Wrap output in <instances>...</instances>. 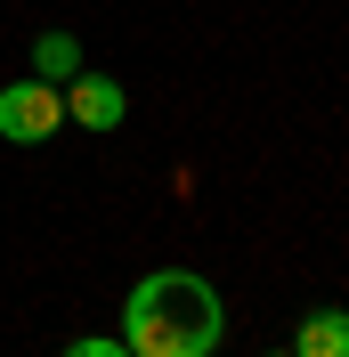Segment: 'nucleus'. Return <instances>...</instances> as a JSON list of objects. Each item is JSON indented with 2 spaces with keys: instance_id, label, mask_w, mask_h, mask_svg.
I'll use <instances>...</instances> for the list:
<instances>
[{
  "instance_id": "6",
  "label": "nucleus",
  "mask_w": 349,
  "mask_h": 357,
  "mask_svg": "<svg viewBox=\"0 0 349 357\" xmlns=\"http://www.w3.org/2000/svg\"><path fill=\"white\" fill-rule=\"evenodd\" d=\"M66 357H131V341H66Z\"/></svg>"
},
{
  "instance_id": "3",
  "label": "nucleus",
  "mask_w": 349,
  "mask_h": 357,
  "mask_svg": "<svg viewBox=\"0 0 349 357\" xmlns=\"http://www.w3.org/2000/svg\"><path fill=\"white\" fill-rule=\"evenodd\" d=\"M66 114L82 122V130H122L131 98H122V82H106V73H73L66 82Z\"/></svg>"
},
{
  "instance_id": "2",
  "label": "nucleus",
  "mask_w": 349,
  "mask_h": 357,
  "mask_svg": "<svg viewBox=\"0 0 349 357\" xmlns=\"http://www.w3.org/2000/svg\"><path fill=\"white\" fill-rule=\"evenodd\" d=\"M66 130V89L57 82H8L0 89V138H17V146H41V138Z\"/></svg>"
},
{
  "instance_id": "1",
  "label": "nucleus",
  "mask_w": 349,
  "mask_h": 357,
  "mask_svg": "<svg viewBox=\"0 0 349 357\" xmlns=\"http://www.w3.org/2000/svg\"><path fill=\"white\" fill-rule=\"evenodd\" d=\"M228 333V301L195 268H154L122 301V341L131 357H211Z\"/></svg>"
},
{
  "instance_id": "4",
  "label": "nucleus",
  "mask_w": 349,
  "mask_h": 357,
  "mask_svg": "<svg viewBox=\"0 0 349 357\" xmlns=\"http://www.w3.org/2000/svg\"><path fill=\"white\" fill-rule=\"evenodd\" d=\"M292 357H349V309H309L292 333Z\"/></svg>"
},
{
  "instance_id": "5",
  "label": "nucleus",
  "mask_w": 349,
  "mask_h": 357,
  "mask_svg": "<svg viewBox=\"0 0 349 357\" xmlns=\"http://www.w3.org/2000/svg\"><path fill=\"white\" fill-rule=\"evenodd\" d=\"M33 73H41V82H73V73H82V41H73V33H41V41H33Z\"/></svg>"
},
{
  "instance_id": "7",
  "label": "nucleus",
  "mask_w": 349,
  "mask_h": 357,
  "mask_svg": "<svg viewBox=\"0 0 349 357\" xmlns=\"http://www.w3.org/2000/svg\"><path fill=\"white\" fill-rule=\"evenodd\" d=\"M268 357H292V349H268Z\"/></svg>"
}]
</instances>
